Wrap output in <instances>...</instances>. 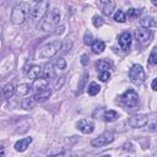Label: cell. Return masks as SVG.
Masks as SVG:
<instances>
[{
    "label": "cell",
    "instance_id": "cell-10",
    "mask_svg": "<svg viewBox=\"0 0 157 157\" xmlns=\"http://www.w3.org/2000/svg\"><path fill=\"white\" fill-rule=\"evenodd\" d=\"M77 129L83 134H91L94 129V124L88 119H81L77 123Z\"/></svg>",
    "mask_w": 157,
    "mask_h": 157
},
{
    "label": "cell",
    "instance_id": "cell-14",
    "mask_svg": "<svg viewBox=\"0 0 157 157\" xmlns=\"http://www.w3.org/2000/svg\"><path fill=\"white\" fill-rule=\"evenodd\" d=\"M40 75H42V67L39 65H33L27 72V77L29 80H38Z\"/></svg>",
    "mask_w": 157,
    "mask_h": 157
},
{
    "label": "cell",
    "instance_id": "cell-8",
    "mask_svg": "<svg viewBox=\"0 0 157 157\" xmlns=\"http://www.w3.org/2000/svg\"><path fill=\"white\" fill-rule=\"evenodd\" d=\"M148 121V118L147 115L145 114H136V115H132L129 118L128 120V124L131 126V128H142L147 124Z\"/></svg>",
    "mask_w": 157,
    "mask_h": 157
},
{
    "label": "cell",
    "instance_id": "cell-21",
    "mask_svg": "<svg viewBox=\"0 0 157 157\" xmlns=\"http://www.w3.org/2000/svg\"><path fill=\"white\" fill-rule=\"evenodd\" d=\"M29 90H31V87H29L27 83H21V85L17 86L16 93H17L18 96H26V94L29 92Z\"/></svg>",
    "mask_w": 157,
    "mask_h": 157
},
{
    "label": "cell",
    "instance_id": "cell-31",
    "mask_svg": "<svg viewBox=\"0 0 157 157\" xmlns=\"http://www.w3.org/2000/svg\"><path fill=\"white\" fill-rule=\"evenodd\" d=\"M92 22H93V26H94V27H101V26L104 23V20H103L101 16L96 15V16H93V20H92Z\"/></svg>",
    "mask_w": 157,
    "mask_h": 157
},
{
    "label": "cell",
    "instance_id": "cell-17",
    "mask_svg": "<svg viewBox=\"0 0 157 157\" xmlns=\"http://www.w3.org/2000/svg\"><path fill=\"white\" fill-rule=\"evenodd\" d=\"M140 25L144 27V28H150V27H155L157 26L156 21L151 17V16H147V17H144L140 20Z\"/></svg>",
    "mask_w": 157,
    "mask_h": 157
},
{
    "label": "cell",
    "instance_id": "cell-2",
    "mask_svg": "<svg viewBox=\"0 0 157 157\" xmlns=\"http://www.w3.org/2000/svg\"><path fill=\"white\" fill-rule=\"evenodd\" d=\"M31 13V9H29V4L28 2H20L17 4L12 12H11V22L13 25H21L25 22V20L27 18V16Z\"/></svg>",
    "mask_w": 157,
    "mask_h": 157
},
{
    "label": "cell",
    "instance_id": "cell-38",
    "mask_svg": "<svg viewBox=\"0 0 157 157\" xmlns=\"http://www.w3.org/2000/svg\"><path fill=\"white\" fill-rule=\"evenodd\" d=\"M102 157H110V156H109V155H103Z\"/></svg>",
    "mask_w": 157,
    "mask_h": 157
},
{
    "label": "cell",
    "instance_id": "cell-4",
    "mask_svg": "<svg viewBox=\"0 0 157 157\" xmlns=\"http://www.w3.org/2000/svg\"><path fill=\"white\" fill-rule=\"evenodd\" d=\"M129 78H130V81H131L134 85H136V86L144 83V81L146 80V74H145L144 67H142L141 65H139V64L134 65V66L129 70Z\"/></svg>",
    "mask_w": 157,
    "mask_h": 157
},
{
    "label": "cell",
    "instance_id": "cell-16",
    "mask_svg": "<svg viewBox=\"0 0 157 157\" xmlns=\"http://www.w3.org/2000/svg\"><path fill=\"white\" fill-rule=\"evenodd\" d=\"M104 48H105L104 42H103V40H99V39L94 40L93 44H92V52H93L94 54H101V53L104 50Z\"/></svg>",
    "mask_w": 157,
    "mask_h": 157
},
{
    "label": "cell",
    "instance_id": "cell-27",
    "mask_svg": "<svg viewBox=\"0 0 157 157\" xmlns=\"http://www.w3.org/2000/svg\"><path fill=\"white\" fill-rule=\"evenodd\" d=\"M54 66H55V69H58V70H64V69L66 67V61H65V59H64V58L56 59L55 63H54Z\"/></svg>",
    "mask_w": 157,
    "mask_h": 157
},
{
    "label": "cell",
    "instance_id": "cell-9",
    "mask_svg": "<svg viewBox=\"0 0 157 157\" xmlns=\"http://www.w3.org/2000/svg\"><path fill=\"white\" fill-rule=\"evenodd\" d=\"M135 36H136V39L140 42V43H148L152 38V31L148 29V28H139L136 29L135 32Z\"/></svg>",
    "mask_w": 157,
    "mask_h": 157
},
{
    "label": "cell",
    "instance_id": "cell-5",
    "mask_svg": "<svg viewBox=\"0 0 157 157\" xmlns=\"http://www.w3.org/2000/svg\"><path fill=\"white\" fill-rule=\"evenodd\" d=\"M120 101H121V103H123L126 108L132 109V108H135V107L137 105V103H139V96H137V93H136L134 90H126V91L120 96Z\"/></svg>",
    "mask_w": 157,
    "mask_h": 157
},
{
    "label": "cell",
    "instance_id": "cell-1",
    "mask_svg": "<svg viewBox=\"0 0 157 157\" xmlns=\"http://www.w3.org/2000/svg\"><path fill=\"white\" fill-rule=\"evenodd\" d=\"M59 20H60V11H59V9L58 7H52L39 20L37 27H38V29L47 32V31L53 29L59 23Z\"/></svg>",
    "mask_w": 157,
    "mask_h": 157
},
{
    "label": "cell",
    "instance_id": "cell-28",
    "mask_svg": "<svg viewBox=\"0 0 157 157\" xmlns=\"http://www.w3.org/2000/svg\"><path fill=\"white\" fill-rule=\"evenodd\" d=\"M53 75H54L53 65H52V64H47V65L44 66V77H45V78H50V77H53Z\"/></svg>",
    "mask_w": 157,
    "mask_h": 157
},
{
    "label": "cell",
    "instance_id": "cell-36",
    "mask_svg": "<svg viewBox=\"0 0 157 157\" xmlns=\"http://www.w3.org/2000/svg\"><path fill=\"white\" fill-rule=\"evenodd\" d=\"M151 130H153V131H157V121L156 123H153V124H151Z\"/></svg>",
    "mask_w": 157,
    "mask_h": 157
},
{
    "label": "cell",
    "instance_id": "cell-6",
    "mask_svg": "<svg viewBox=\"0 0 157 157\" xmlns=\"http://www.w3.org/2000/svg\"><path fill=\"white\" fill-rule=\"evenodd\" d=\"M49 7V2L48 1H39V2H36L34 6L31 9V17L33 20H40L45 12L48 11L47 9Z\"/></svg>",
    "mask_w": 157,
    "mask_h": 157
},
{
    "label": "cell",
    "instance_id": "cell-34",
    "mask_svg": "<svg viewBox=\"0 0 157 157\" xmlns=\"http://www.w3.org/2000/svg\"><path fill=\"white\" fill-rule=\"evenodd\" d=\"M81 63H82V65H87L88 64V58H87V55H82L81 56Z\"/></svg>",
    "mask_w": 157,
    "mask_h": 157
},
{
    "label": "cell",
    "instance_id": "cell-37",
    "mask_svg": "<svg viewBox=\"0 0 157 157\" xmlns=\"http://www.w3.org/2000/svg\"><path fill=\"white\" fill-rule=\"evenodd\" d=\"M152 4H153L155 6H157V1H156V0H153V1H152Z\"/></svg>",
    "mask_w": 157,
    "mask_h": 157
},
{
    "label": "cell",
    "instance_id": "cell-25",
    "mask_svg": "<svg viewBox=\"0 0 157 157\" xmlns=\"http://www.w3.org/2000/svg\"><path fill=\"white\" fill-rule=\"evenodd\" d=\"M148 63L151 65H156L157 64V47H155L152 50H151V54L148 56Z\"/></svg>",
    "mask_w": 157,
    "mask_h": 157
},
{
    "label": "cell",
    "instance_id": "cell-35",
    "mask_svg": "<svg viewBox=\"0 0 157 157\" xmlns=\"http://www.w3.org/2000/svg\"><path fill=\"white\" fill-rule=\"evenodd\" d=\"M151 87H152V90H153V91H157V78H155V80L152 81Z\"/></svg>",
    "mask_w": 157,
    "mask_h": 157
},
{
    "label": "cell",
    "instance_id": "cell-23",
    "mask_svg": "<svg viewBox=\"0 0 157 157\" xmlns=\"http://www.w3.org/2000/svg\"><path fill=\"white\" fill-rule=\"evenodd\" d=\"M99 90H101V87L98 86V83H96V82H91L90 83V86H88V94H91V96H96L98 92H99Z\"/></svg>",
    "mask_w": 157,
    "mask_h": 157
},
{
    "label": "cell",
    "instance_id": "cell-18",
    "mask_svg": "<svg viewBox=\"0 0 157 157\" xmlns=\"http://www.w3.org/2000/svg\"><path fill=\"white\" fill-rule=\"evenodd\" d=\"M102 11H103V13L104 15H107V16H109V15H112V11H113V9H114V2L113 1H105V2H102Z\"/></svg>",
    "mask_w": 157,
    "mask_h": 157
},
{
    "label": "cell",
    "instance_id": "cell-32",
    "mask_svg": "<svg viewBox=\"0 0 157 157\" xmlns=\"http://www.w3.org/2000/svg\"><path fill=\"white\" fill-rule=\"evenodd\" d=\"M109 77H110L109 71H101V72H99V75H98V78H99L101 81H103V82H105Z\"/></svg>",
    "mask_w": 157,
    "mask_h": 157
},
{
    "label": "cell",
    "instance_id": "cell-30",
    "mask_svg": "<svg viewBox=\"0 0 157 157\" xmlns=\"http://www.w3.org/2000/svg\"><path fill=\"white\" fill-rule=\"evenodd\" d=\"M83 43L86 45H92L93 44V38H92V33L91 32H86L85 33V37H83Z\"/></svg>",
    "mask_w": 157,
    "mask_h": 157
},
{
    "label": "cell",
    "instance_id": "cell-7",
    "mask_svg": "<svg viewBox=\"0 0 157 157\" xmlns=\"http://www.w3.org/2000/svg\"><path fill=\"white\" fill-rule=\"evenodd\" d=\"M113 141H114V136L109 132H105V134H102L101 136L93 139L91 141V145L93 147H102V146H105L108 144H112Z\"/></svg>",
    "mask_w": 157,
    "mask_h": 157
},
{
    "label": "cell",
    "instance_id": "cell-24",
    "mask_svg": "<svg viewBox=\"0 0 157 157\" xmlns=\"http://www.w3.org/2000/svg\"><path fill=\"white\" fill-rule=\"evenodd\" d=\"M113 18H114V21H117V22H125L126 15H125L121 10H117L115 13H114V16H113Z\"/></svg>",
    "mask_w": 157,
    "mask_h": 157
},
{
    "label": "cell",
    "instance_id": "cell-12",
    "mask_svg": "<svg viewBox=\"0 0 157 157\" xmlns=\"http://www.w3.org/2000/svg\"><path fill=\"white\" fill-rule=\"evenodd\" d=\"M32 142V137H25V139H21L18 140L16 144H15V150L18 151V152H23L27 150V147L29 146V144Z\"/></svg>",
    "mask_w": 157,
    "mask_h": 157
},
{
    "label": "cell",
    "instance_id": "cell-15",
    "mask_svg": "<svg viewBox=\"0 0 157 157\" xmlns=\"http://www.w3.org/2000/svg\"><path fill=\"white\" fill-rule=\"evenodd\" d=\"M50 96H52V91H50L49 88H47L45 91H42V92H38V93H34L33 99H34L36 102H44V101H47Z\"/></svg>",
    "mask_w": 157,
    "mask_h": 157
},
{
    "label": "cell",
    "instance_id": "cell-29",
    "mask_svg": "<svg viewBox=\"0 0 157 157\" xmlns=\"http://www.w3.org/2000/svg\"><path fill=\"white\" fill-rule=\"evenodd\" d=\"M34 103H36V101H34L33 98H26V99L22 102V107H23L25 109H32V108L34 107Z\"/></svg>",
    "mask_w": 157,
    "mask_h": 157
},
{
    "label": "cell",
    "instance_id": "cell-11",
    "mask_svg": "<svg viewBox=\"0 0 157 157\" xmlns=\"http://www.w3.org/2000/svg\"><path fill=\"white\" fill-rule=\"evenodd\" d=\"M131 40H132V38H131V34L129 33V32H123L120 36H119V45H120V48L123 49V50H129V48H130V45H131Z\"/></svg>",
    "mask_w": 157,
    "mask_h": 157
},
{
    "label": "cell",
    "instance_id": "cell-3",
    "mask_svg": "<svg viewBox=\"0 0 157 157\" xmlns=\"http://www.w3.org/2000/svg\"><path fill=\"white\" fill-rule=\"evenodd\" d=\"M60 47H61V43L59 42V40H53V42H50V43H47V44H44L40 49H39V52H38V56L40 58V59H50L52 56H54L58 52H59V49H60Z\"/></svg>",
    "mask_w": 157,
    "mask_h": 157
},
{
    "label": "cell",
    "instance_id": "cell-13",
    "mask_svg": "<svg viewBox=\"0 0 157 157\" xmlns=\"http://www.w3.org/2000/svg\"><path fill=\"white\" fill-rule=\"evenodd\" d=\"M47 87H48V81H47L45 78H38V80H36V81L33 82V85H32V88L36 91V93L42 92V91H45Z\"/></svg>",
    "mask_w": 157,
    "mask_h": 157
},
{
    "label": "cell",
    "instance_id": "cell-33",
    "mask_svg": "<svg viewBox=\"0 0 157 157\" xmlns=\"http://www.w3.org/2000/svg\"><path fill=\"white\" fill-rule=\"evenodd\" d=\"M52 157H71V153L70 152H63V153H59V155H55Z\"/></svg>",
    "mask_w": 157,
    "mask_h": 157
},
{
    "label": "cell",
    "instance_id": "cell-19",
    "mask_svg": "<svg viewBox=\"0 0 157 157\" xmlns=\"http://www.w3.org/2000/svg\"><path fill=\"white\" fill-rule=\"evenodd\" d=\"M117 118H118V113H117L115 110H112V109L105 110V112H104V114H103V119H104L105 121H108V123L114 121Z\"/></svg>",
    "mask_w": 157,
    "mask_h": 157
},
{
    "label": "cell",
    "instance_id": "cell-22",
    "mask_svg": "<svg viewBox=\"0 0 157 157\" xmlns=\"http://www.w3.org/2000/svg\"><path fill=\"white\" fill-rule=\"evenodd\" d=\"M96 66H97V69H99L101 71H108V69H110V64H109L107 60H104V59L98 60V61L96 63Z\"/></svg>",
    "mask_w": 157,
    "mask_h": 157
},
{
    "label": "cell",
    "instance_id": "cell-20",
    "mask_svg": "<svg viewBox=\"0 0 157 157\" xmlns=\"http://www.w3.org/2000/svg\"><path fill=\"white\" fill-rule=\"evenodd\" d=\"M13 93H15V87H13V85L7 83V85H5V86L2 87V94H4L5 98H10Z\"/></svg>",
    "mask_w": 157,
    "mask_h": 157
},
{
    "label": "cell",
    "instance_id": "cell-26",
    "mask_svg": "<svg viewBox=\"0 0 157 157\" xmlns=\"http://www.w3.org/2000/svg\"><path fill=\"white\" fill-rule=\"evenodd\" d=\"M141 12H142V10L131 7V9H129V10H128V17H129V18H135V17L140 16V15H141Z\"/></svg>",
    "mask_w": 157,
    "mask_h": 157
}]
</instances>
